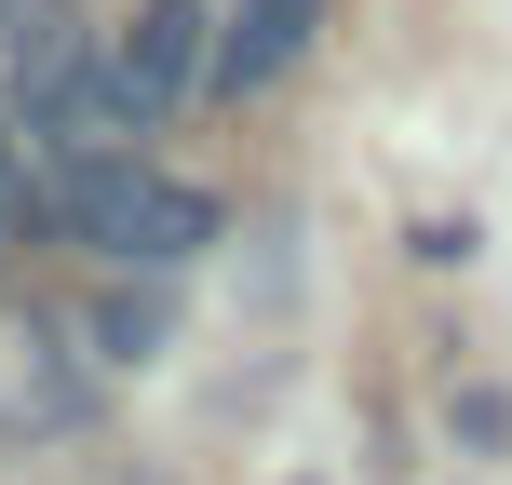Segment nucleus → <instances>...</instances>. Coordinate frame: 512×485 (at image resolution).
I'll return each mask as SVG.
<instances>
[{"label": "nucleus", "mask_w": 512, "mask_h": 485, "mask_svg": "<svg viewBox=\"0 0 512 485\" xmlns=\"http://www.w3.org/2000/svg\"><path fill=\"white\" fill-rule=\"evenodd\" d=\"M54 230L68 243H95L108 270H189V256L216 243V203L203 189H176V176H149V162H81V176H54Z\"/></svg>", "instance_id": "1"}, {"label": "nucleus", "mask_w": 512, "mask_h": 485, "mask_svg": "<svg viewBox=\"0 0 512 485\" xmlns=\"http://www.w3.org/2000/svg\"><path fill=\"white\" fill-rule=\"evenodd\" d=\"M108 81H122L135 122H162L176 95L216 81V14H203V0H135V27L108 41Z\"/></svg>", "instance_id": "2"}, {"label": "nucleus", "mask_w": 512, "mask_h": 485, "mask_svg": "<svg viewBox=\"0 0 512 485\" xmlns=\"http://www.w3.org/2000/svg\"><path fill=\"white\" fill-rule=\"evenodd\" d=\"M95 418V364L54 324H0V445H54Z\"/></svg>", "instance_id": "3"}, {"label": "nucleus", "mask_w": 512, "mask_h": 485, "mask_svg": "<svg viewBox=\"0 0 512 485\" xmlns=\"http://www.w3.org/2000/svg\"><path fill=\"white\" fill-rule=\"evenodd\" d=\"M0 68H14V108L41 122L68 81H95V54H81V14H68V0H0Z\"/></svg>", "instance_id": "4"}, {"label": "nucleus", "mask_w": 512, "mask_h": 485, "mask_svg": "<svg viewBox=\"0 0 512 485\" xmlns=\"http://www.w3.org/2000/svg\"><path fill=\"white\" fill-rule=\"evenodd\" d=\"M310 27H324V0H243L230 27H216V81L203 95H256V81H283L310 54Z\"/></svg>", "instance_id": "5"}, {"label": "nucleus", "mask_w": 512, "mask_h": 485, "mask_svg": "<svg viewBox=\"0 0 512 485\" xmlns=\"http://www.w3.org/2000/svg\"><path fill=\"white\" fill-rule=\"evenodd\" d=\"M81 337H95V364H162L176 310H162V297H95V324H81Z\"/></svg>", "instance_id": "6"}]
</instances>
